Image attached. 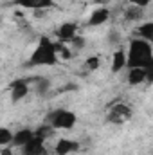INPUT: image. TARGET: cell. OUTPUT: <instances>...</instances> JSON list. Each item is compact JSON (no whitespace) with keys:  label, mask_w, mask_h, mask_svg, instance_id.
<instances>
[{"label":"cell","mask_w":153,"mask_h":155,"mask_svg":"<svg viewBox=\"0 0 153 155\" xmlns=\"http://www.w3.org/2000/svg\"><path fill=\"white\" fill-rule=\"evenodd\" d=\"M153 65V49H151V41H146L142 38H133L128 45L126 51V67L133 69H151Z\"/></svg>","instance_id":"obj_1"},{"label":"cell","mask_w":153,"mask_h":155,"mask_svg":"<svg viewBox=\"0 0 153 155\" xmlns=\"http://www.w3.org/2000/svg\"><path fill=\"white\" fill-rule=\"evenodd\" d=\"M31 65H54L58 63V54H56V47H54V41L49 40L47 36H41L40 43L36 45V49L33 51L31 54Z\"/></svg>","instance_id":"obj_2"},{"label":"cell","mask_w":153,"mask_h":155,"mask_svg":"<svg viewBox=\"0 0 153 155\" xmlns=\"http://www.w3.org/2000/svg\"><path fill=\"white\" fill-rule=\"evenodd\" d=\"M76 121V114L70 110H65V108H58V110L50 112L45 119V123L50 124L54 130H70V128H74Z\"/></svg>","instance_id":"obj_3"},{"label":"cell","mask_w":153,"mask_h":155,"mask_svg":"<svg viewBox=\"0 0 153 155\" xmlns=\"http://www.w3.org/2000/svg\"><path fill=\"white\" fill-rule=\"evenodd\" d=\"M130 117H132V108H130L128 105L119 103V105H114V107L110 108L108 121H110V123H117V124H121V123H126Z\"/></svg>","instance_id":"obj_4"},{"label":"cell","mask_w":153,"mask_h":155,"mask_svg":"<svg viewBox=\"0 0 153 155\" xmlns=\"http://www.w3.org/2000/svg\"><path fill=\"white\" fill-rule=\"evenodd\" d=\"M9 90H11V99L16 103V101H22L27 94H29V83L25 79H15L11 85H9Z\"/></svg>","instance_id":"obj_5"},{"label":"cell","mask_w":153,"mask_h":155,"mask_svg":"<svg viewBox=\"0 0 153 155\" xmlns=\"http://www.w3.org/2000/svg\"><path fill=\"white\" fill-rule=\"evenodd\" d=\"M76 35H77V25L72 24V22L61 24V25L58 27V31H56V36H58V40H60L61 43H70Z\"/></svg>","instance_id":"obj_6"},{"label":"cell","mask_w":153,"mask_h":155,"mask_svg":"<svg viewBox=\"0 0 153 155\" xmlns=\"http://www.w3.org/2000/svg\"><path fill=\"white\" fill-rule=\"evenodd\" d=\"M22 155H47L43 141H38L36 137H33L29 143L22 146Z\"/></svg>","instance_id":"obj_7"},{"label":"cell","mask_w":153,"mask_h":155,"mask_svg":"<svg viewBox=\"0 0 153 155\" xmlns=\"http://www.w3.org/2000/svg\"><path fill=\"white\" fill-rule=\"evenodd\" d=\"M16 5L25 7V9H34V11H43L54 5V0H15Z\"/></svg>","instance_id":"obj_8"},{"label":"cell","mask_w":153,"mask_h":155,"mask_svg":"<svg viewBox=\"0 0 153 155\" xmlns=\"http://www.w3.org/2000/svg\"><path fill=\"white\" fill-rule=\"evenodd\" d=\"M146 79H150V71L148 69H139V67H133V69H128V83L137 87L141 83H144Z\"/></svg>","instance_id":"obj_9"},{"label":"cell","mask_w":153,"mask_h":155,"mask_svg":"<svg viewBox=\"0 0 153 155\" xmlns=\"http://www.w3.org/2000/svg\"><path fill=\"white\" fill-rule=\"evenodd\" d=\"M77 148H79V144H77L76 141L60 139V141L56 143V146H54V153L56 155H69V153H72V152H76Z\"/></svg>","instance_id":"obj_10"},{"label":"cell","mask_w":153,"mask_h":155,"mask_svg":"<svg viewBox=\"0 0 153 155\" xmlns=\"http://www.w3.org/2000/svg\"><path fill=\"white\" fill-rule=\"evenodd\" d=\"M108 18H110V11H108L106 7H97V9L90 15V18H88V25H90V27L103 25Z\"/></svg>","instance_id":"obj_11"},{"label":"cell","mask_w":153,"mask_h":155,"mask_svg":"<svg viewBox=\"0 0 153 155\" xmlns=\"http://www.w3.org/2000/svg\"><path fill=\"white\" fill-rule=\"evenodd\" d=\"M126 67V51L124 49H117L112 56V72H121Z\"/></svg>","instance_id":"obj_12"},{"label":"cell","mask_w":153,"mask_h":155,"mask_svg":"<svg viewBox=\"0 0 153 155\" xmlns=\"http://www.w3.org/2000/svg\"><path fill=\"white\" fill-rule=\"evenodd\" d=\"M34 137V132L29 130V128H24V130H18L16 134H13V144L15 146H24L25 143H29L31 139Z\"/></svg>","instance_id":"obj_13"},{"label":"cell","mask_w":153,"mask_h":155,"mask_svg":"<svg viewBox=\"0 0 153 155\" xmlns=\"http://www.w3.org/2000/svg\"><path fill=\"white\" fill-rule=\"evenodd\" d=\"M139 38L146 40V41H151L153 40V22H144L139 25Z\"/></svg>","instance_id":"obj_14"},{"label":"cell","mask_w":153,"mask_h":155,"mask_svg":"<svg viewBox=\"0 0 153 155\" xmlns=\"http://www.w3.org/2000/svg\"><path fill=\"white\" fill-rule=\"evenodd\" d=\"M52 132H54V128H52L50 124H47V123H45L43 126H40L38 130L34 132V137H36L38 141H45L49 135H52Z\"/></svg>","instance_id":"obj_15"},{"label":"cell","mask_w":153,"mask_h":155,"mask_svg":"<svg viewBox=\"0 0 153 155\" xmlns=\"http://www.w3.org/2000/svg\"><path fill=\"white\" fill-rule=\"evenodd\" d=\"M9 144H13V132L9 130V128H0V146L4 148V146H9Z\"/></svg>","instance_id":"obj_16"},{"label":"cell","mask_w":153,"mask_h":155,"mask_svg":"<svg viewBox=\"0 0 153 155\" xmlns=\"http://www.w3.org/2000/svg\"><path fill=\"white\" fill-rule=\"evenodd\" d=\"M49 87H50V81L47 78H38L36 79V92H38L40 96H43L49 90Z\"/></svg>","instance_id":"obj_17"},{"label":"cell","mask_w":153,"mask_h":155,"mask_svg":"<svg viewBox=\"0 0 153 155\" xmlns=\"http://www.w3.org/2000/svg\"><path fill=\"white\" fill-rule=\"evenodd\" d=\"M128 18H130V20H139V18H142V7L132 5V7L128 9Z\"/></svg>","instance_id":"obj_18"},{"label":"cell","mask_w":153,"mask_h":155,"mask_svg":"<svg viewBox=\"0 0 153 155\" xmlns=\"http://www.w3.org/2000/svg\"><path fill=\"white\" fill-rule=\"evenodd\" d=\"M101 67V58L99 56H90L88 60H86V69L88 71H96V69H99Z\"/></svg>","instance_id":"obj_19"},{"label":"cell","mask_w":153,"mask_h":155,"mask_svg":"<svg viewBox=\"0 0 153 155\" xmlns=\"http://www.w3.org/2000/svg\"><path fill=\"white\" fill-rule=\"evenodd\" d=\"M70 43H72V47H74V49H83V47H85V43H86V40L83 38L81 35H76V36L72 38Z\"/></svg>","instance_id":"obj_20"},{"label":"cell","mask_w":153,"mask_h":155,"mask_svg":"<svg viewBox=\"0 0 153 155\" xmlns=\"http://www.w3.org/2000/svg\"><path fill=\"white\" fill-rule=\"evenodd\" d=\"M119 41H121V35L117 31H110L108 33V43L110 45H119Z\"/></svg>","instance_id":"obj_21"},{"label":"cell","mask_w":153,"mask_h":155,"mask_svg":"<svg viewBox=\"0 0 153 155\" xmlns=\"http://www.w3.org/2000/svg\"><path fill=\"white\" fill-rule=\"evenodd\" d=\"M130 2H132L133 5H137V7H146L151 0H130Z\"/></svg>","instance_id":"obj_22"},{"label":"cell","mask_w":153,"mask_h":155,"mask_svg":"<svg viewBox=\"0 0 153 155\" xmlns=\"http://www.w3.org/2000/svg\"><path fill=\"white\" fill-rule=\"evenodd\" d=\"M0 155H15V153H13V150H11V148H7V146H4V148L0 150Z\"/></svg>","instance_id":"obj_23"}]
</instances>
